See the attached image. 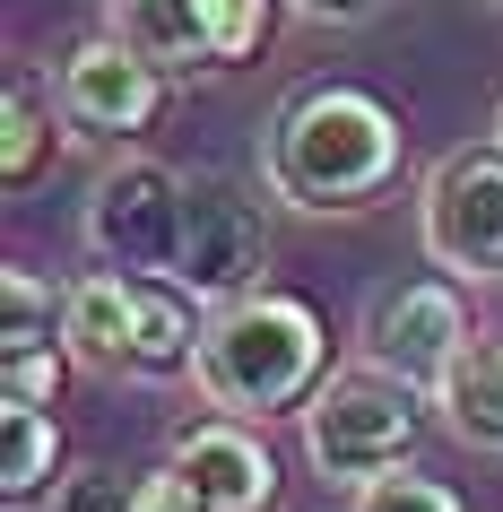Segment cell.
<instances>
[{
  "label": "cell",
  "instance_id": "obj_15",
  "mask_svg": "<svg viewBox=\"0 0 503 512\" xmlns=\"http://www.w3.org/2000/svg\"><path fill=\"white\" fill-rule=\"evenodd\" d=\"M9 148H0V174H9V191H27L35 174H44V148H53V105L35 96V79H9Z\"/></svg>",
  "mask_w": 503,
  "mask_h": 512
},
{
  "label": "cell",
  "instance_id": "obj_10",
  "mask_svg": "<svg viewBox=\"0 0 503 512\" xmlns=\"http://www.w3.org/2000/svg\"><path fill=\"white\" fill-rule=\"evenodd\" d=\"M61 348L79 374L122 382L139 356V278L131 270H87L61 287Z\"/></svg>",
  "mask_w": 503,
  "mask_h": 512
},
{
  "label": "cell",
  "instance_id": "obj_1",
  "mask_svg": "<svg viewBox=\"0 0 503 512\" xmlns=\"http://www.w3.org/2000/svg\"><path fill=\"white\" fill-rule=\"evenodd\" d=\"M399 174V113L373 87H304L261 139V191L304 217H339L382 200Z\"/></svg>",
  "mask_w": 503,
  "mask_h": 512
},
{
  "label": "cell",
  "instance_id": "obj_22",
  "mask_svg": "<svg viewBox=\"0 0 503 512\" xmlns=\"http://www.w3.org/2000/svg\"><path fill=\"white\" fill-rule=\"evenodd\" d=\"M295 18H313V27H356V18H373L382 0H287Z\"/></svg>",
  "mask_w": 503,
  "mask_h": 512
},
{
  "label": "cell",
  "instance_id": "obj_14",
  "mask_svg": "<svg viewBox=\"0 0 503 512\" xmlns=\"http://www.w3.org/2000/svg\"><path fill=\"white\" fill-rule=\"evenodd\" d=\"M191 356H200V330H191L183 287H174V278H165V287H139V356H131V374L165 382V374H191Z\"/></svg>",
  "mask_w": 503,
  "mask_h": 512
},
{
  "label": "cell",
  "instance_id": "obj_16",
  "mask_svg": "<svg viewBox=\"0 0 503 512\" xmlns=\"http://www.w3.org/2000/svg\"><path fill=\"white\" fill-rule=\"evenodd\" d=\"M0 348H35V339H61V296L44 287L35 270H9L0 278Z\"/></svg>",
  "mask_w": 503,
  "mask_h": 512
},
{
  "label": "cell",
  "instance_id": "obj_17",
  "mask_svg": "<svg viewBox=\"0 0 503 512\" xmlns=\"http://www.w3.org/2000/svg\"><path fill=\"white\" fill-rule=\"evenodd\" d=\"M356 512H460V495H451L443 478H417V469L399 460V469H382V478L356 486Z\"/></svg>",
  "mask_w": 503,
  "mask_h": 512
},
{
  "label": "cell",
  "instance_id": "obj_24",
  "mask_svg": "<svg viewBox=\"0 0 503 512\" xmlns=\"http://www.w3.org/2000/svg\"><path fill=\"white\" fill-rule=\"evenodd\" d=\"M495 9H503V0H495Z\"/></svg>",
  "mask_w": 503,
  "mask_h": 512
},
{
  "label": "cell",
  "instance_id": "obj_11",
  "mask_svg": "<svg viewBox=\"0 0 503 512\" xmlns=\"http://www.w3.org/2000/svg\"><path fill=\"white\" fill-rule=\"evenodd\" d=\"M131 53H148L157 70H226V53H217V0H113L105 18Z\"/></svg>",
  "mask_w": 503,
  "mask_h": 512
},
{
  "label": "cell",
  "instance_id": "obj_5",
  "mask_svg": "<svg viewBox=\"0 0 503 512\" xmlns=\"http://www.w3.org/2000/svg\"><path fill=\"white\" fill-rule=\"evenodd\" d=\"M417 235L443 278H503V139L434 157L417 191Z\"/></svg>",
  "mask_w": 503,
  "mask_h": 512
},
{
  "label": "cell",
  "instance_id": "obj_3",
  "mask_svg": "<svg viewBox=\"0 0 503 512\" xmlns=\"http://www.w3.org/2000/svg\"><path fill=\"white\" fill-rule=\"evenodd\" d=\"M295 417H304V460L330 486H365L417 452V391L399 374H373V365L330 374Z\"/></svg>",
  "mask_w": 503,
  "mask_h": 512
},
{
  "label": "cell",
  "instance_id": "obj_13",
  "mask_svg": "<svg viewBox=\"0 0 503 512\" xmlns=\"http://www.w3.org/2000/svg\"><path fill=\"white\" fill-rule=\"evenodd\" d=\"M0 426H9V443H0V504L27 512L35 495L53 486V469H61V426H53L44 400H9Z\"/></svg>",
  "mask_w": 503,
  "mask_h": 512
},
{
  "label": "cell",
  "instance_id": "obj_21",
  "mask_svg": "<svg viewBox=\"0 0 503 512\" xmlns=\"http://www.w3.org/2000/svg\"><path fill=\"white\" fill-rule=\"evenodd\" d=\"M131 512H209V504H200V486L165 460V469H148V478H139V504H131Z\"/></svg>",
  "mask_w": 503,
  "mask_h": 512
},
{
  "label": "cell",
  "instance_id": "obj_18",
  "mask_svg": "<svg viewBox=\"0 0 503 512\" xmlns=\"http://www.w3.org/2000/svg\"><path fill=\"white\" fill-rule=\"evenodd\" d=\"M61 365H70V348H61V339H35V348H0V400H44V408H53Z\"/></svg>",
  "mask_w": 503,
  "mask_h": 512
},
{
  "label": "cell",
  "instance_id": "obj_9",
  "mask_svg": "<svg viewBox=\"0 0 503 512\" xmlns=\"http://www.w3.org/2000/svg\"><path fill=\"white\" fill-rule=\"evenodd\" d=\"M174 469L200 486L209 512H269L278 504V460H269V443L252 434V417H226V408H217L209 426L174 434Z\"/></svg>",
  "mask_w": 503,
  "mask_h": 512
},
{
  "label": "cell",
  "instance_id": "obj_4",
  "mask_svg": "<svg viewBox=\"0 0 503 512\" xmlns=\"http://www.w3.org/2000/svg\"><path fill=\"white\" fill-rule=\"evenodd\" d=\"M79 235L105 270H131V278H174V252H183V174L157 157H122L96 174L79 209Z\"/></svg>",
  "mask_w": 503,
  "mask_h": 512
},
{
  "label": "cell",
  "instance_id": "obj_19",
  "mask_svg": "<svg viewBox=\"0 0 503 512\" xmlns=\"http://www.w3.org/2000/svg\"><path fill=\"white\" fill-rule=\"evenodd\" d=\"M131 504H139V478H113L105 460L53 478V512H131Z\"/></svg>",
  "mask_w": 503,
  "mask_h": 512
},
{
  "label": "cell",
  "instance_id": "obj_7",
  "mask_svg": "<svg viewBox=\"0 0 503 512\" xmlns=\"http://www.w3.org/2000/svg\"><path fill=\"white\" fill-rule=\"evenodd\" d=\"M165 79H174V70H157L148 53H131V44L105 27V35H87V44L61 53L53 105H61V122L87 131V139H139L165 113Z\"/></svg>",
  "mask_w": 503,
  "mask_h": 512
},
{
  "label": "cell",
  "instance_id": "obj_2",
  "mask_svg": "<svg viewBox=\"0 0 503 512\" xmlns=\"http://www.w3.org/2000/svg\"><path fill=\"white\" fill-rule=\"evenodd\" d=\"M191 382H200V400L226 408V417H287L304 408L330 382V330L304 296H278V287H243L226 296L200 322V356H191Z\"/></svg>",
  "mask_w": 503,
  "mask_h": 512
},
{
  "label": "cell",
  "instance_id": "obj_23",
  "mask_svg": "<svg viewBox=\"0 0 503 512\" xmlns=\"http://www.w3.org/2000/svg\"><path fill=\"white\" fill-rule=\"evenodd\" d=\"M495 139H503V105H495Z\"/></svg>",
  "mask_w": 503,
  "mask_h": 512
},
{
  "label": "cell",
  "instance_id": "obj_20",
  "mask_svg": "<svg viewBox=\"0 0 503 512\" xmlns=\"http://www.w3.org/2000/svg\"><path fill=\"white\" fill-rule=\"evenodd\" d=\"M269 35V0H217V53L226 61H252Z\"/></svg>",
  "mask_w": 503,
  "mask_h": 512
},
{
  "label": "cell",
  "instance_id": "obj_12",
  "mask_svg": "<svg viewBox=\"0 0 503 512\" xmlns=\"http://www.w3.org/2000/svg\"><path fill=\"white\" fill-rule=\"evenodd\" d=\"M434 408L469 452H503V339H460L434 382Z\"/></svg>",
  "mask_w": 503,
  "mask_h": 512
},
{
  "label": "cell",
  "instance_id": "obj_8",
  "mask_svg": "<svg viewBox=\"0 0 503 512\" xmlns=\"http://www.w3.org/2000/svg\"><path fill=\"white\" fill-rule=\"evenodd\" d=\"M469 339V313L451 296V278H408V287H382L365 304V330H356V356L373 374H399L408 391H434L443 365Z\"/></svg>",
  "mask_w": 503,
  "mask_h": 512
},
{
  "label": "cell",
  "instance_id": "obj_6",
  "mask_svg": "<svg viewBox=\"0 0 503 512\" xmlns=\"http://www.w3.org/2000/svg\"><path fill=\"white\" fill-rule=\"evenodd\" d=\"M269 226L252 209V191L226 174H183V252H174V287L191 304H226L243 287H261Z\"/></svg>",
  "mask_w": 503,
  "mask_h": 512
}]
</instances>
